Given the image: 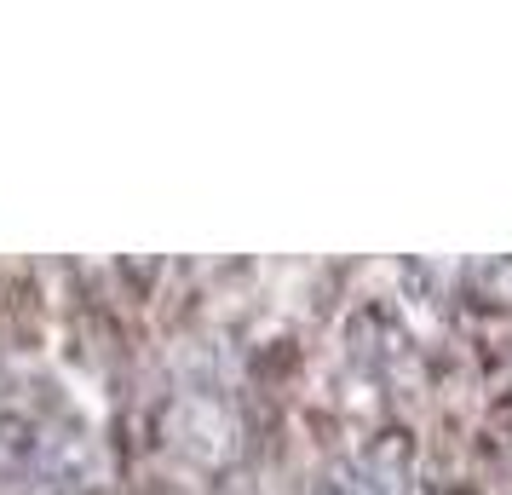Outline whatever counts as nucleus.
Returning a JSON list of instances; mask_svg holds the SVG:
<instances>
[{
    "label": "nucleus",
    "instance_id": "obj_1",
    "mask_svg": "<svg viewBox=\"0 0 512 495\" xmlns=\"http://www.w3.org/2000/svg\"><path fill=\"white\" fill-rule=\"evenodd\" d=\"M29 461H35V484L52 495H87L98 478V461H93V444L70 432V426H52V432H35V449H29Z\"/></svg>",
    "mask_w": 512,
    "mask_h": 495
},
{
    "label": "nucleus",
    "instance_id": "obj_2",
    "mask_svg": "<svg viewBox=\"0 0 512 495\" xmlns=\"http://www.w3.org/2000/svg\"><path fill=\"white\" fill-rule=\"evenodd\" d=\"M466 283L484 306H501V294L512 283V260H484V265H466Z\"/></svg>",
    "mask_w": 512,
    "mask_h": 495
}]
</instances>
